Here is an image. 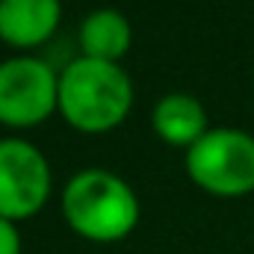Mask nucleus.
<instances>
[{"mask_svg": "<svg viewBox=\"0 0 254 254\" xmlns=\"http://www.w3.org/2000/svg\"><path fill=\"white\" fill-rule=\"evenodd\" d=\"M139 198L125 178L107 169H83L63 187L68 228L89 243H119L139 225Z\"/></svg>", "mask_w": 254, "mask_h": 254, "instance_id": "obj_2", "label": "nucleus"}, {"mask_svg": "<svg viewBox=\"0 0 254 254\" xmlns=\"http://www.w3.org/2000/svg\"><path fill=\"white\" fill-rule=\"evenodd\" d=\"M133 45V27L119 9H95L80 24V51L89 60L122 63Z\"/></svg>", "mask_w": 254, "mask_h": 254, "instance_id": "obj_8", "label": "nucleus"}, {"mask_svg": "<svg viewBox=\"0 0 254 254\" xmlns=\"http://www.w3.org/2000/svg\"><path fill=\"white\" fill-rule=\"evenodd\" d=\"M63 21V0H0V42L18 51L45 45Z\"/></svg>", "mask_w": 254, "mask_h": 254, "instance_id": "obj_6", "label": "nucleus"}, {"mask_svg": "<svg viewBox=\"0 0 254 254\" xmlns=\"http://www.w3.org/2000/svg\"><path fill=\"white\" fill-rule=\"evenodd\" d=\"M0 254H21V234L9 219H0Z\"/></svg>", "mask_w": 254, "mask_h": 254, "instance_id": "obj_9", "label": "nucleus"}, {"mask_svg": "<svg viewBox=\"0 0 254 254\" xmlns=\"http://www.w3.org/2000/svg\"><path fill=\"white\" fill-rule=\"evenodd\" d=\"M60 110V74L36 57L0 63V125L36 127Z\"/></svg>", "mask_w": 254, "mask_h": 254, "instance_id": "obj_4", "label": "nucleus"}, {"mask_svg": "<svg viewBox=\"0 0 254 254\" xmlns=\"http://www.w3.org/2000/svg\"><path fill=\"white\" fill-rule=\"evenodd\" d=\"M187 175L198 190L216 198L254 192V136L237 127H210L184 157Z\"/></svg>", "mask_w": 254, "mask_h": 254, "instance_id": "obj_3", "label": "nucleus"}, {"mask_svg": "<svg viewBox=\"0 0 254 254\" xmlns=\"http://www.w3.org/2000/svg\"><path fill=\"white\" fill-rule=\"evenodd\" d=\"M151 127H154V133H157L166 145H172V148H187V151L210 130L204 104H201L195 95H187V92L163 95V98L154 104Z\"/></svg>", "mask_w": 254, "mask_h": 254, "instance_id": "obj_7", "label": "nucleus"}, {"mask_svg": "<svg viewBox=\"0 0 254 254\" xmlns=\"http://www.w3.org/2000/svg\"><path fill=\"white\" fill-rule=\"evenodd\" d=\"M133 80L122 63L77 57L60 71V116L80 133H110L130 116Z\"/></svg>", "mask_w": 254, "mask_h": 254, "instance_id": "obj_1", "label": "nucleus"}, {"mask_svg": "<svg viewBox=\"0 0 254 254\" xmlns=\"http://www.w3.org/2000/svg\"><path fill=\"white\" fill-rule=\"evenodd\" d=\"M51 163L39 145L6 136L0 139V219L21 222L36 216L51 198Z\"/></svg>", "mask_w": 254, "mask_h": 254, "instance_id": "obj_5", "label": "nucleus"}]
</instances>
